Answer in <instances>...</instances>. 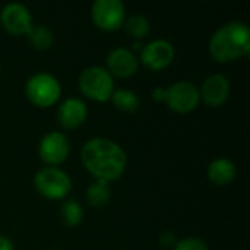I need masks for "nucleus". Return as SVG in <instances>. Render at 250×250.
<instances>
[{
  "mask_svg": "<svg viewBox=\"0 0 250 250\" xmlns=\"http://www.w3.org/2000/svg\"><path fill=\"white\" fill-rule=\"evenodd\" d=\"M81 157L88 171L95 179L111 182L119 179L126 168V154L123 148L108 138H91L82 146Z\"/></svg>",
  "mask_w": 250,
  "mask_h": 250,
  "instance_id": "nucleus-1",
  "label": "nucleus"
},
{
  "mask_svg": "<svg viewBox=\"0 0 250 250\" xmlns=\"http://www.w3.org/2000/svg\"><path fill=\"white\" fill-rule=\"evenodd\" d=\"M250 50V29L242 21L221 25L209 40V53L218 62H231Z\"/></svg>",
  "mask_w": 250,
  "mask_h": 250,
  "instance_id": "nucleus-2",
  "label": "nucleus"
},
{
  "mask_svg": "<svg viewBox=\"0 0 250 250\" xmlns=\"http://www.w3.org/2000/svg\"><path fill=\"white\" fill-rule=\"evenodd\" d=\"M79 88L92 100L107 101L114 91L113 76L103 66H89L79 75Z\"/></svg>",
  "mask_w": 250,
  "mask_h": 250,
  "instance_id": "nucleus-3",
  "label": "nucleus"
},
{
  "mask_svg": "<svg viewBox=\"0 0 250 250\" xmlns=\"http://www.w3.org/2000/svg\"><path fill=\"white\" fill-rule=\"evenodd\" d=\"M26 97L40 107H48L54 104L60 94L62 86L56 76L48 72H38L34 73L25 85Z\"/></svg>",
  "mask_w": 250,
  "mask_h": 250,
  "instance_id": "nucleus-4",
  "label": "nucleus"
},
{
  "mask_svg": "<svg viewBox=\"0 0 250 250\" xmlns=\"http://www.w3.org/2000/svg\"><path fill=\"white\" fill-rule=\"evenodd\" d=\"M34 185L37 190L50 199L64 198L72 188V180L69 174L54 166L40 168L34 176Z\"/></svg>",
  "mask_w": 250,
  "mask_h": 250,
  "instance_id": "nucleus-5",
  "label": "nucleus"
},
{
  "mask_svg": "<svg viewBox=\"0 0 250 250\" xmlns=\"http://www.w3.org/2000/svg\"><path fill=\"white\" fill-rule=\"evenodd\" d=\"M125 12V4L120 0H95L91 9L94 23L107 31L116 29L123 23Z\"/></svg>",
  "mask_w": 250,
  "mask_h": 250,
  "instance_id": "nucleus-6",
  "label": "nucleus"
},
{
  "mask_svg": "<svg viewBox=\"0 0 250 250\" xmlns=\"http://www.w3.org/2000/svg\"><path fill=\"white\" fill-rule=\"evenodd\" d=\"M199 100L201 95L198 86L189 81H179L174 82L170 88H167L166 103L176 111H190L198 105Z\"/></svg>",
  "mask_w": 250,
  "mask_h": 250,
  "instance_id": "nucleus-7",
  "label": "nucleus"
},
{
  "mask_svg": "<svg viewBox=\"0 0 250 250\" xmlns=\"http://www.w3.org/2000/svg\"><path fill=\"white\" fill-rule=\"evenodd\" d=\"M69 149H70V145H69L66 135H63L59 130H51L45 133L38 145L40 157L42 158V161L51 166L64 161L69 154Z\"/></svg>",
  "mask_w": 250,
  "mask_h": 250,
  "instance_id": "nucleus-8",
  "label": "nucleus"
},
{
  "mask_svg": "<svg viewBox=\"0 0 250 250\" xmlns=\"http://www.w3.org/2000/svg\"><path fill=\"white\" fill-rule=\"evenodd\" d=\"M174 59V47L170 41L158 38L146 42L141 50V60L149 69L160 70L168 66Z\"/></svg>",
  "mask_w": 250,
  "mask_h": 250,
  "instance_id": "nucleus-9",
  "label": "nucleus"
},
{
  "mask_svg": "<svg viewBox=\"0 0 250 250\" xmlns=\"http://www.w3.org/2000/svg\"><path fill=\"white\" fill-rule=\"evenodd\" d=\"M0 21L1 25L13 34H26L32 26L29 9L19 1H10L4 4L0 12Z\"/></svg>",
  "mask_w": 250,
  "mask_h": 250,
  "instance_id": "nucleus-10",
  "label": "nucleus"
},
{
  "mask_svg": "<svg viewBox=\"0 0 250 250\" xmlns=\"http://www.w3.org/2000/svg\"><path fill=\"white\" fill-rule=\"evenodd\" d=\"M229 94H230V81L223 73L209 75L202 82V86L199 89V95L211 107L221 105L227 100Z\"/></svg>",
  "mask_w": 250,
  "mask_h": 250,
  "instance_id": "nucleus-11",
  "label": "nucleus"
},
{
  "mask_svg": "<svg viewBox=\"0 0 250 250\" xmlns=\"http://www.w3.org/2000/svg\"><path fill=\"white\" fill-rule=\"evenodd\" d=\"M107 70L116 76H130L138 70V59L126 47H114L107 56Z\"/></svg>",
  "mask_w": 250,
  "mask_h": 250,
  "instance_id": "nucleus-12",
  "label": "nucleus"
},
{
  "mask_svg": "<svg viewBox=\"0 0 250 250\" xmlns=\"http://www.w3.org/2000/svg\"><path fill=\"white\" fill-rule=\"evenodd\" d=\"M88 114V108L86 104L76 97H69L66 98L57 110V117L62 126L67 127V129H75L78 126H81Z\"/></svg>",
  "mask_w": 250,
  "mask_h": 250,
  "instance_id": "nucleus-13",
  "label": "nucleus"
},
{
  "mask_svg": "<svg viewBox=\"0 0 250 250\" xmlns=\"http://www.w3.org/2000/svg\"><path fill=\"white\" fill-rule=\"evenodd\" d=\"M237 168L229 158H215L208 166V177L217 185H227L236 177Z\"/></svg>",
  "mask_w": 250,
  "mask_h": 250,
  "instance_id": "nucleus-14",
  "label": "nucleus"
},
{
  "mask_svg": "<svg viewBox=\"0 0 250 250\" xmlns=\"http://www.w3.org/2000/svg\"><path fill=\"white\" fill-rule=\"evenodd\" d=\"M110 98L119 110L127 111V113L136 111L141 105V100H139L138 94L135 91L126 89V88L114 89Z\"/></svg>",
  "mask_w": 250,
  "mask_h": 250,
  "instance_id": "nucleus-15",
  "label": "nucleus"
},
{
  "mask_svg": "<svg viewBox=\"0 0 250 250\" xmlns=\"http://www.w3.org/2000/svg\"><path fill=\"white\" fill-rule=\"evenodd\" d=\"M111 192L108 188V182L95 179L86 189V199L92 207H103L110 201Z\"/></svg>",
  "mask_w": 250,
  "mask_h": 250,
  "instance_id": "nucleus-16",
  "label": "nucleus"
},
{
  "mask_svg": "<svg viewBox=\"0 0 250 250\" xmlns=\"http://www.w3.org/2000/svg\"><path fill=\"white\" fill-rule=\"evenodd\" d=\"M60 217L67 227H76L83 220V208L78 201L67 199L60 207Z\"/></svg>",
  "mask_w": 250,
  "mask_h": 250,
  "instance_id": "nucleus-17",
  "label": "nucleus"
},
{
  "mask_svg": "<svg viewBox=\"0 0 250 250\" xmlns=\"http://www.w3.org/2000/svg\"><path fill=\"white\" fill-rule=\"evenodd\" d=\"M28 38L32 42V45L38 50H45L53 44V32L45 25H32L28 29Z\"/></svg>",
  "mask_w": 250,
  "mask_h": 250,
  "instance_id": "nucleus-18",
  "label": "nucleus"
},
{
  "mask_svg": "<svg viewBox=\"0 0 250 250\" xmlns=\"http://www.w3.org/2000/svg\"><path fill=\"white\" fill-rule=\"evenodd\" d=\"M125 28L127 34L133 38H142L149 32V21L144 15H132L126 23Z\"/></svg>",
  "mask_w": 250,
  "mask_h": 250,
  "instance_id": "nucleus-19",
  "label": "nucleus"
},
{
  "mask_svg": "<svg viewBox=\"0 0 250 250\" xmlns=\"http://www.w3.org/2000/svg\"><path fill=\"white\" fill-rule=\"evenodd\" d=\"M174 250H208V246L199 237H185L182 240H177Z\"/></svg>",
  "mask_w": 250,
  "mask_h": 250,
  "instance_id": "nucleus-20",
  "label": "nucleus"
},
{
  "mask_svg": "<svg viewBox=\"0 0 250 250\" xmlns=\"http://www.w3.org/2000/svg\"><path fill=\"white\" fill-rule=\"evenodd\" d=\"M158 240H160V245L163 248H171V246H174L177 243V237H176V234L173 231H163L160 234Z\"/></svg>",
  "mask_w": 250,
  "mask_h": 250,
  "instance_id": "nucleus-21",
  "label": "nucleus"
},
{
  "mask_svg": "<svg viewBox=\"0 0 250 250\" xmlns=\"http://www.w3.org/2000/svg\"><path fill=\"white\" fill-rule=\"evenodd\" d=\"M0 250H15L12 240L3 234H0Z\"/></svg>",
  "mask_w": 250,
  "mask_h": 250,
  "instance_id": "nucleus-22",
  "label": "nucleus"
},
{
  "mask_svg": "<svg viewBox=\"0 0 250 250\" xmlns=\"http://www.w3.org/2000/svg\"><path fill=\"white\" fill-rule=\"evenodd\" d=\"M152 97H154L157 101H166L167 89H164V88H155V89L152 91Z\"/></svg>",
  "mask_w": 250,
  "mask_h": 250,
  "instance_id": "nucleus-23",
  "label": "nucleus"
}]
</instances>
